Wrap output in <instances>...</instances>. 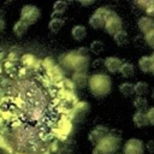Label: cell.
<instances>
[{
    "label": "cell",
    "instance_id": "cell-16",
    "mask_svg": "<svg viewBox=\"0 0 154 154\" xmlns=\"http://www.w3.org/2000/svg\"><path fill=\"white\" fill-rule=\"evenodd\" d=\"M89 24H90V26L94 28V29H101V28H105L106 20H105L101 16H99V14H96V13L94 12V13L90 16V18H89Z\"/></svg>",
    "mask_w": 154,
    "mask_h": 154
},
{
    "label": "cell",
    "instance_id": "cell-4",
    "mask_svg": "<svg viewBox=\"0 0 154 154\" xmlns=\"http://www.w3.org/2000/svg\"><path fill=\"white\" fill-rule=\"evenodd\" d=\"M120 140L122 138H117L114 136L108 135L96 147H99L105 154H117V150L120 146Z\"/></svg>",
    "mask_w": 154,
    "mask_h": 154
},
{
    "label": "cell",
    "instance_id": "cell-19",
    "mask_svg": "<svg viewBox=\"0 0 154 154\" xmlns=\"http://www.w3.org/2000/svg\"><path fill=\"white\" fill-rule=\"evenodd\" d=\"M113 40H114V42H116L117 46H119V47H124V46H126L128 42H129L128 32H126L125 30H122V31L117 32V34L113 36Z\"/></svg>",
    "mask_w": 154,
    "mask_h": 154
},
{
    "label": "cell",
    "instance_id": "cell-2",
    "mask_svg": "<svg viewBox=\"0 0 154 154\" xmlns=\"http://www.w3.org/2000/svg\"><path fill=\"white\" fill-rule=\"evenodd\" d=\"M61 61L66 67L73 70L75 72H87L89 69V65H90L89 58L78 55L76 53V51L66 54V58L61 59Z\"/></svg>",
    "mask_w": 154,
    "mask_h": 154
},
{
    "label": "cell",
    "instance_id": "cell-9",
    "mask_svg": "<svg viewBox=\"0 0 154 154\" xmlns=\"http://www.w3.org/2000/svg\"><path fill=\"white\" fill-rule=\"evenodd\" d=\"M122 65H123V61L117 57H107L105 59V66H106L107 71L111 72V73L119 72Z\"/></svg>",
    "mask_w": 154,
    "mask_h": 154
},
{
    "label": "cell",
    "instance_id": "cell-5",
    "mask_svg": "<svg viewBox=\"0 0 154 154\" xmlns=\"http://www.w3.org/2000/svg\"><path fill=\"white\" fill-rule=\"evenodd\" d=\"M105 30L107 34L114 36L117 32L123 30V22L120 19V17L117 13H112L107 19H106V24H105Z\"/></svg>",
    "mask_w": 154,
    "mask_h": 154
},
{
    "label": "cell",
    "instance_id": "cell-11",
    "mask_svg": "<svg viewBox=\"0 0 154 154\" xmlns=\"http://www.w3.org/2000/svg\"><path fill=\"white\" fill-rule=\"evenodd\" d=\"M153 66H154V61L152 59L150 55H143L140 60H138V67L142 72H152L153 70Z\"/></svg>",
    "mask_w": 154,
    "mask_h": 154
},
{
    "label": "cell",
    "instance_id": "cell-23",
    "mask_svg": "<svg viewBox=\"0 0 154 154\" xmlns=\"http://www.w3.org/2000/svg\"><path fill=\"white\" fill-rule=\"evenodd\" d=\"M103 48H105L103 42H101V41H99V40L93 41V42L90 43V46H89L90 52H91L93 54H95V55H99L100 53H102V52H103Z\"/></svg>",
    "mask_w": 154,
    "mask_h": 154
},
{
    "label": "cell",
    "instance_id": "cell-17",
    "mask_svg": "<svg viewBox=\"0 0 154 154\" xmlns=\"http://www.w3.org/2000/svg\"><path fill=\"white\" fill-rule=\"evenodd\" d=\"M64 24H65V20L63 18H51V20L48 23V29L53 34H57V32H59L61 30Z\"/></svg>",
    "mask_w": 154,
    "mask_h": 154
},
{
    "label": "cell",
    "instance_id": "cell-3",
    "mask_svg": "<svg viewBox=\"0 0 154 154\" xmlns=\"http://www.w3.org/2000/svg\"><path fill=\"white\" fill-rule=\"evenodd\" d=\"M41 17V10L35 5H24L20 10V20L28 25L35 24Z\"/></svg>",
    "mask_w": 154,
    "mask_h": 154
},
{
    "label": "cell",
    "instance_id": "cell-10",
    "mask_svg": "<svg viewBox=\"0 0 154 154\" xmlns=\"http://www.w3.org/2000/svg\"><path fill=\"white\" fill-rule=\"evenodd\" d=\"M72 83L77 88H85L89 84V77L85 72H75L72 76Z\"/></svg>",
    "mask_w": 154,
    "mask_h": 154
},
{
    "label": "cell",
    "instance_id": "cell-33",
    "mask_svg": "<svg viewBox=\"0 0 154 154\" xmlns=\"http://www.w3.org/2000/svg\"><path fill=\"white\" fill-rule=\"evenodd\" d=\"M5 16H6V12H5V10L0 8V19H4V18H5Z\"/></svg>",
    "mask_w": 154,
    "mask_h": 154
},
{
    "label": "cell",
    "instance_id": "cell-32",
    "mask_svg": "<svg viewBox=\"0 0 154 154\" xmlns=\"http://www.w3.org/2000/svg\"><path fill=\"white\" fill-rule=\"evenodd\" d=\"M93 154H105V153H103L99 147H96V146H95V148L93 149Z\"/></svg>",
    "mask_w": 154,
    "mask_h": 154
},
{
    "label": "cell",
    "instance_id": "cell-27",
    "mask_svg": "<svg viewBox=\"0 0 154 154\" xmlns=\"http://www.w3.org/2000/svg\"><path fill=\"white\" fill-rule=\"evenodd\" d=\"M91 66L96 70H99V69H102V67H105L106 69V66H105V59H96V60H94L93 63H91Z\"/></svg>",
    "mask_w": 154,
    "mask_h": 154
},
{
    "label": "cell",
    "instance_id": "cell-14",
    "mask_svg": "<svg viewBox=\"0 0 154 154\" xmlns=\"http://www.w3.org/2000/svg\"><path fill=\"white\" fill-rule=\"evenodd\" d=\"M28 29H29V25H28L25 22L20 20V19H19V20H17V22L14 23L13 28H12L13 34H14L17 37H22V36H24V35L26 34Z\"/></svg>",
    "mask_w": 154,
    "mask_h": 154
},
{
    "label": "cell",
    "instance_id": "cell-26",
    "mask_svg": "<svg viewBox=\"0 0 154 154\" xmlns=\"http://www.w3.org/2000/svg\"><path fill=\"white\" fill-rule=\"evenodd\" d=\"M76 53H77L78 55H81V57H84V58H89V54H90V49H89V48H87V47H79V48L76 51Z\"/></svg>",
    "mask_w": 154,
    "mask_h": 154
},
{
    "label": "cell",
    "instance_id": "cell-12",
    "mask_svg": "<svg viewBox=\"0 0 154 154\" xmlns=\"http://www.w3.org/2000/svg\"><path fill=\"white\" fill-rule=\"evenodd\" d=\"M67 1H55L53 4V13L51 18H61V14L67 10Z\"/></svg>",
    "mask_w": 154,
    "mask_h": 154
},
{
    "label": "cell",
    "instance_id": "cell-34",
    "mask_svg": "<svg viewBox=\"0 0 154 154\" xmlns=\"http://www.w3.org/2000/svg\"><path fill=\"white\" fill-rule=\"evenodd\" d=\"M150 57H152V59H153V61H154V53H153V54H152Z\"/></svg>",
    "mask_w": 154,
    "mask_h": 154
},
{
    "label": "cell",
    "instance_id": "cell-37",
    "mask_svg": "<svg viewBox=\"0 0 154 154\" xmlns=\"http://www.w3.org/2000/svg\"><path fill=\"white\" fill-rule=\"evenodd\" d=\"M153 96H154V91H153Z\"/></svg>",
    "mask_w": 154,
    "mask_h": 154
},
{
    "label": "cell",
    "instance_id": "cell-25",
    "mask_svg": "<svg viewBox=\"0 0 154 154\" xmlns=\"http://www.w3.org/2000/svg\"><path fill=\"white\" fill-rule=\"evenodd\" d=\"M144 41H146V43H147L149 47L154 48V31L147 34V35L144 36Z\"/></svg>",
    "mask_w": 154,
    "mask_h": 154
},
{
    "label": "cell",
    "instance_id": "cell-13",
    "mask_svg": "<svg viewBox=\"0 0 154 154\" xmlns=\"http://www.w3.org/2000/svg\"><path fill=\"white\" fill-rule=\"evenodd\" d=\"M132 122L137 128H144L148 125V118H147V112H135L132 117Z\"/></svg>",
    "mask_w": 154,
    "mask_h": 154
},
{
    "label": "cell",
    "instance_id": "cell-36",
    "mask_svg": "<svg viewBox=\"0 0 154 154\" xmlns=\"http://www.w3.org/2000/svg\"><path fill=\"white\" fill-rule=\"evenodd\" d=\"M117 154H120V153H117ZM122 154H123V153H122Z\"/></svg>",
    "mask_w": 154,
    "mask_h": 154
},
{
    "label": "cell",
    "instance_id": "cell-6",
    "mask_svg": "<svg viewBox=\"0 0 154 154\" xmlns=\"http://www.w3.org/2000/svg\"><path fill=\"white\" fill-rule=\"evenodd\" d=\"M123 154H144V143L138 138H130L123 147Z\"/></svg>",
    "mask_w": 154,
    "mask_h": 154
},
{
    "label": "cell",
    "instance_id": "cell-20",
    "mask_svg": "<svg viewBox=\"0 0 154 154\" xmlns=\"http://www.w3.org/2000/svg\"><path fill=\"white\" fill-rule=\"evenodd\" d=\"M119 73L124 77V78H130L135 75V67L131 63H123Z\"/></svg>",
    "mask_w": 154,
    "mask_h": 154
},
{
    "label": "cell",
    "instance_id": "cell-7",
    "mask_svg": "<svg viewBox=\"0 0 154 154\" xmlns=\"http://www.w3.org/2000/svg\"><path fill=\"white\" fill-rule=\"evenodd\" d=\"M109 135V129L107 128V126H105V125H97V126H95L90 132H89V135H88V140L93 143V144H95V146H97L105 137H107Z\"/></svg>",
    "mask_w": 154,
    "mask_h": 154
},
{
    "label": "cell",
    "instance_id": "cell-21",
    "mask_svg": "<svg viewBox=\"0 0 154 154\" xmlns=\"http://www.w3.org/2000/svg\"><path fill=\"white\" fill-rule=\"evenodd\" d=\"M132 105H134V107L136 108L137 112H144L148 108V101L144 97H140V96L134 99Z\"/></svg>",
    "mask_w": 154,
    "mask_h": 154
},
{
    "label": "cell",
    "instance_id": "cell-29",
    "mask_svg": "<svg viewBox=\"0 0 154 154\" xmlns=\"http://www.w3.org/2000/svg\"><path fill=\"white\" fill-rule=\"evenodd\" d=\"M147 149L150 152V153H154V141H149L147 143Z\"/></svg>",
    "mask_w": 154,
    "mask_h": 154
},
{
    "label": "cell",
    "instance_id": "cell-22",
    "mask_svg": "<svg viewBox=\"0 0 154 154\" xmlns=\"http://www.w3.org/2000/svg\"><path fill=\"white\" fill-rule=\"evenodd\" d=\"M148 90H149V85L146 82L140 81V82H137L135 84V94L137 96H140V97H143L148 93Z\"/></svg>",
    "mask_w": 154,
    "mask_h": 154
},
{
    "label": "cell",
    "instance_id": "cell-31",
    "mask_svg": "<svg viewBox=\"0 0 154 154\" xmlns=\"http://www.w3.org/2000/svg\"><path fill=\"white\" fill-rule=\"evenodd\" d=\"M5 26H6V23H5V20L4 19H0V34L5 30Z\"/></svg>",
    "mask_w": 154,
    "mask_h": 154
},
{
    "label": "cell",
    "instance_id": "cell-35",
    "mask_svg": "<svg viewBox=\"0 0 154 154\" xmlns=\"http://www.w3.org/2000/svg\"><path fill=\"white\" fill-rule=\"evenodd\" d=\"M152 73L154 75V66H153V70H152Z\"/></svg>",
    "mask_w": 154,
    "mask_h": 154
},
{
    "label": "cell",
    "instance_id": "cell-28",
    "mask_svg": "<svg viewBox=\"0 0 154 154\" xmlns=\"http://www.w3.org/2000/svg\"><path fill=\"white\" fill-rule=\"evenodd\" d=\"M147 118H148V124L154 125V107L147 111Z\"/></svg>",
    "mask_w": 154,
    "mask_h": 154
},
{
    "label": "cell",
    "instance_id": "cell-1",
    "mask_svg": "<svg viewBox=\"0 0 154 154\" xmlns=\"http://www.w3.org/2000/svg\"><path fill=\"white\" fill-rule=\"evenodd\" d=\"M89 90L95 97H103L109 94L112 88L111 78L105 73H94L89 77Z\"/></svg>",
    "mask_w": 154,
    "mask_h": 154
},
{
    "label": "cell",
    "instance_id": "cell-8",
    "mask_svg": "<svg viewBox=\"0 0 154 154\" xmlns=\"http://www.w3.org/2000/svg\"><path fill=\"white\" fill-rule=\"evenodd\" d=\"M137 25H138V29L141 32L144 34V36L152 31H154V19H152L150 17H141L137 22Z\"/></svg>",
    "mask_w": 154,
    "mask_h": 154
},
{
    "label": "cell",
    "instance_id": "cell-15",
    "mask_svg": "<svg viewBox=\"0 0 154 154\" xmlns=\"http://www.w3.org/2000/svg\"><path fill=\"white\" fill-rule=\"evenodd\" d=\"M71 35L76 41H83L87 36V29L83 25H75L71 30Z\"/></svg>",
    "mask_w": 154,
    "mask_h": 154
},
{
    "label": "cell",
    "instance_id": "cell-18",
    "mask_svg": "<svg viewBox=\"0 0 154 154\" xmlns=\"http://www.w3.org/2000/svg\"><path fill=\"white\" fill-rule=\"evenodd\" d=\"M119 91L122 95H124L125 97L132 96L135 94V84L130 83V82H124L119 85Z\"/></svg>",
    "mask_w": 154,
    "mask_h": 154
},
{
    "label": "cell",
    "instance_id": "cell-30",
    "mask_svg": "<svg viewBox=\"0 0 154 154\" xmlns=\"http://www.w3.org/2000/svg\"><path fill=\"white\" fill-rule=\"evenodd\" d=\"M94 2H95L94 0H89V1H79V4H81L82 6H91Z\"/></svg>",
    "mask_w": 154,
    "mask_h": 154
},
{
    "label": "cell",
    "instance_id": "cell-24",
    "mask_svg": "<svg viewBox=\"0 0 154 154\" xmlns=\"http://www.w3.org/2000/svg\"><path fill=\"white\" fill-rule=\"evenodd\" d=\"M95 13H96V14H99V16H101V17L106 20V19H107L112 13H113V11H111L108 7H103V6H102V7H99V8L95 11Z\"/></svg>",
    "mask_w": 154,
    "mask_h": 154
}]
</instances>
